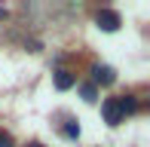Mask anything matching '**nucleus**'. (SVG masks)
Listing matches in <instances>:
<instances>
[{
	"mask_svg": "<svg viewBox=\"0 0 150 147\" xmlns=\"http://www.w3.org/2000/svg\"><path fill=\"white\" fill-rule=\"evenodd\" d=\"M95 25H98L101 31H117L120 28V12H113V9H98V16H95Z\"/></svg>",
	"mask_w": 150,
	"mask_h": 147,
	"instance_id": "nucleus-1",
	"label": "nucleus"
},
{
	"mask_svg": "<svg viewBox=\"0 0 150 147\" xmlns=\"http://www.w3.org/2000/svg\"><path fill=\"white\" fill-rule=\"evenodd\" d=\"M101 113H104V123L107 126H120L122 123V110H120V101H117V98H107V101L101 104Z\"/></svg>",
	"mask_w": 150,
	"mask_h": 147,
	"instance_id": "nucleus-2",
	"label": "nucleus"
},
{
	"mask_svg": "<svg viewBox=\"0 0 150 147\" xmlns=\"http://www.w3.org/2000/svg\"><path fill=\"white\" fill-rule=\"evenodd\" d=\"M92 77H95V83H101V86H110L113 80H117V71L113 68H92Z\"/></svg>",
	"mask_w": 150,
	"mask_h": 147,
	"instance_id": "nucleus-3",
	"label": "nucleus"
},
{
	"mask_svg": "<svg viewBox=\"0 0 150 147\" xmlns=\"http://www.w3.org/2000/svg\"><path fill=\"white\" fill-rule=\"evenodd\" d=\"M71 86H74V74H71V71H64V68L55 71V89L64 92V89H71Z\"/></svg>",
	"mask_w": 150,
	"mask_h": 147,
	"instance_id": "nucleus-4",
	"label": "nucleus"
},
{
	"mask_svg": "<svg viewBox=\"0 0 150 147\" xmlns=\"http://www.w3.org/2000/svg\"><path fill=\"white\" fill-rule=\"evenodd\" d=\"M117 101H120L122 117H129V113H135V110H138V101H135V95H120Z\"/></svg>",
	"mask_w": 150,
	"mask_h": 147,
	"instance_id": "nucleus-5",
	"label": "nucleus"
},
{
	"mask_svg": "<svg viewBox=\"0 0 150 147\" xmlns=\"http://www.w3.org/2000/svg\"><path fill=\"white\" fill-rule=\"evenodd\" d=\"M61 135H64V138H77V135H80V126L74 123V119H64V126H61Z\"/></svg>",
	"mask_w": 150,
	"mask_h": 147,
	"instance_id": "nucleus-6",
	"label": "nucleus"
},
{
	"mask_svg": "<svg viewBox=\"0 0 150 147\" xmlns=\"http://www.w3.org/2000/svg\"><path fill=\"white\" fill-rule=\"evenodd\" d=\"M80 92H83L86 101H95V98H98V92H95V86H92V83H83V86H80Z\"/></svg>",
	"mask_w": 150,
	"mask_h": 147,
	"instance_id": "nucleus-7",
	"label": "nucleus"
},
{
	"mask_svg": "<svg viewBox=\"0 0 150 147\" xmlns=\"http://www.w3.org/2000/svg\"><path fill=\"white\" fill-rule=\"evenodd\" d=\"M0 147H12V135L9 132H0Z\"/></svg>",
	"mask_w": 150,
	"mask_h": 147,
	"instance_id": "nucleus-8",
	"label": "nucleus"
},
{
	"mask_svg": "<svg viewBox=\"0 0 150 147\" xmlns=\"http://www.w3.org/2000/svg\"><path fill=\"white\" fill-rule=\"evenodd\" d=\"M28 147H43V144H40V141H31V144H28Z\"/></svg>",
	"mask_w": 150,
	"mask_h": 147,
	"instance_id": "nucleus-9",
	"label": "nucleus"
}]
</instances>
